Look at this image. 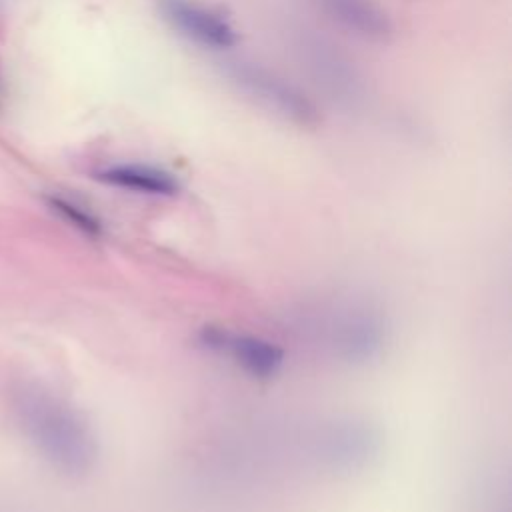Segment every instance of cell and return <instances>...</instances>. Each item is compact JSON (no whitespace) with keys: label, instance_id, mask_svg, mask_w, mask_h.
Returning <instances> with one entry per match:
<instances>
[{"label":"cell","instance_id":"obj_5","mask_svg":"<svg viewBox=\"0 0 512 512\" xmlns=\"http://www.w3.org/2000/svg\"><path fill=\"white\" fill-rule=\"evenodd\" d=\"M202 342L210 348H226L246 372L258 378L274 376L284 362V352L258 336H232L218 328H206L202 332Z\"/></svg>","mask_w":512,"mask_h":512},{"label":"cell","instance_id":"obj_4","mask_svg":"<svg viewBox=\"0 0 512 512\" xmlns=\"http://www.w3.org/2000/svg\"><path fill=\"white\" fill-rule=\"evenodd\" d=\"M386 338L382 318L366 308H348L334 316L330 324V346L348 362H366L374 358Z\"/></svg>","mask_w":512,"mask_h":512},{"label":"cell","instance_id":"obj_10","mask_svg":"<svg viewBox=\"0 0 512 512\" xmlns=\"http://www.w3.org/2000/svg\"><path fill=\"white\" fill-rule=\"evenodd\" d=\"M48 204L50 208L60 216L64 218L66 222H70L74 228H78L80 232L88 234V236H100L102 232V226L98 222L96 216H92L88 210H84L82 206L66 200V198H60V196H48Z\"/></svg>","mask_w":512,"mask_h":512},{"label":"cell","instance_id":"obj_1","mask_svg":"<svg viewBox=\"0 0 512 512\" xmlns=\"http://www.w3.org/2000/svg\"><path fill=\"white\" fill-rule=\"evenodd\" d=\"M12 404L24 434L56 470L82 476L94 466V436L74 408L30 384L14 390Z\"/></svg>","mask_w":512,"mask_h":512},{"label":"cell","instance_id":"obj_6","mask_svg":"<svg viewBox=\"0 0 512 512\" xmlns=\"http://www.w3.org/2000/svg\"><path fill=\"white\" fill-rule=\"evenodd\" d=\"M326 14L348 32L372 42H386L392 32V20L374 0H320Z\"/></svg>","mask_w":512,"mask_h":512},{"label":"cell","instance_id":"obj_8","mask_svg":"<svg viewBox=\"0 0 512 512\" xmlns=\"http://www.w3.org/2000/svg\"><path fill=\"white\" fill-rule=\"evenodd\" d=\"M374 438L366 426L346 422L332 426L322 438L324 458H328L334 466H356L372 454Z\"/></svg>","mask_w":512,"mask_h":512},{"label":"cell","instance_id":"obj_7","mask_svg":"<svg viewBox=\"0 0 512 512\" xmlns=\"http://www.w3.org/2000/svg\"><path fill=\"white\" fill-rule=\"evenodd\" d=\"M100 182L122 190H132L150 196H174L178 194V180L166 170L148 164H114L94 174Z\"/></svg>","mask_w":512,"mask_h":512},{"label":"cell","instance_id":"obj_2","mask_svg":"<svg viewBox=\"0 0 512 512\" xmlns=\"http://www.w3.org/2000/svg\"><path fill=\"white\" fill-rule=\"evenodd\" d=\"M224 70L230 82L268 114L300 128H314L320 122L316 104L278 72L248 60H228Z\"/></svg>","mask_w":512,"mask_h":512},{"label":"cell","instance_id":"obj_3","mask_svg":"<svg viewBox=\"0 0 512 512\" xmlns=\"http://www.w3.org/2000/svg\"><path fill=\"white\" fill-rule=\"evenodd\" d=\"M160 18L182 38L204 48L224 50L238 42L234 26L194 0H156Z\"/></svg>","mask_w":512,"mask_h":512},{"label":"cell","instance_id":"obj_9","mask_svg":"<svg viewBox=\"0 0 512 512\" xmlns=\"http://www.w3.org/2000/svg\"><path fill=\"white\" fill-rule=\"evenodd\" d=\"M308 48H312L308 60L314 74L318 76V82H322L332 94L352 100L360 88V82L350 62L344 60L338 52L326 48L322 42H314Z\"/></svg>","mask_w":512,"mask_h":512}]
</instances>
